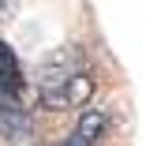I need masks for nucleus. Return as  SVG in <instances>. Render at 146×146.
Masks as SVG:
<instances>
[{
  "instance_id": "f257e3e1",
  "label": "nucleus",
  "mask_w": 146,
  "mask_h": 146,
  "mask_svg": "<svg viewBox=\"0 0 146 146\" xmlns=\"http://www.w3.org/2000/svg\"><path fill=\"white\" fill-rule=\"evenodd\" d=\"M90 94H94V75H90L82 49L64 45L41 60V68H38V105L41 109L64 112V109L82 105Z\"/></svg>"
},
{
  "instance_id": "f03ea898",
  "label": "nucleus",
  "mask_w": 146,
  "mask_h": 146,
  "mask_svg": "<svg viewBox=\"0 0 146 146\" xmlns=\"http://www.w3.org/2000/svg\"><path fill=\"white\" fill-rule=\"evenodd\" d=\"M30 131H34L30 109H23L19 98L0 90V135H4L8 142H15V146H23L26 139H30Z\"/></svg>"
},
{
  "instance_id": "7ed1b4c3",
  "label": "nucleus",
  "mask_w": 146,
  "mask_h": 146,
  "mask_svg": "<svg viewBox=\"0 0 146 146\" xmlns=\"http://www.w3.org/2000/svg\"><path fill=\"white\" fill-rule=\"evenodd\" d=\"M112 135V112L109 109H86L82 116H79V127H75V142L79 146H98V142H105Z\"/></svg>"
},
{
  "instance_id": "20e7f679",
  "label": "nucleus",
  "mask_w": 146,
  "mask_h": 146,
  "mask_svg": "<svg viewBox=\"0 0 146 146\" xmlns=\"http://www.w3.org/2000/svg\"><path fill=\"white\" fill-rule=\"evenodd\" d=\"M0 90L19 98L26 90V71H23V60H19V52L8 45V41H0Z\"/></svg>"
},
{
  "instance_id": "39448f33",
  "label": "nucleus",
  "mask_w": 146,
  "mask_h": 146,
  "mask_svg": "<svg viewBox=\"0 0 146 146\" xmlns=\"http://www.w3.org/2000/svg\"><path fill=\"white\" fill-rule=\"evenodd\" d=\"M56 146H79V142H75V139H68V142H56Z\"/></svg>"
},
{
  "instance_id": "423d86ee",
  "label": "nucleus",
  "mask_w": 146,
  "mask_h": 146,
  "mask_svg": "<svg viewBox=\"0 0 146 146\" xmlns=\"http://www.w3.org/2000/svg\"><path fill=\"white\" fill-rule=\"evenodd\" d=\"M4 8H8V0H0V11H4Z\"/></svg>"
}]
</instances>
